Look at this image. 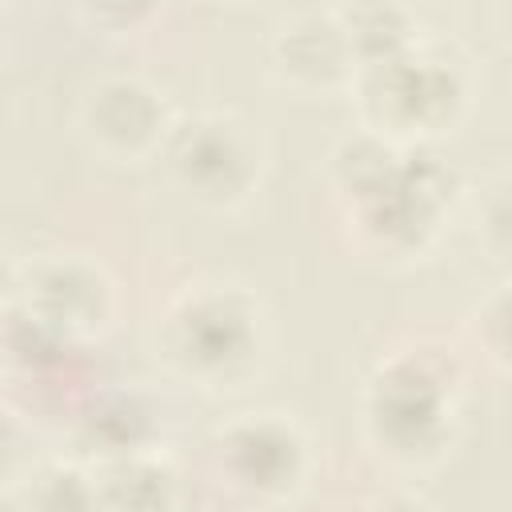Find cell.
I'll return each instance as SVG.
<instances>
[{"instance_id":"cell-15","label":"cell","mask_w":512,"mask_h":512,"mask_svg":"<svg viewBox=\"0 0 512 512\" xmlns=\"http://www.w3.org/2000/svg\"><path fill=\"white\" fill-rule=\"evenodd\" d=\"M464 332L496 372L512 376V276L468 308Z\"/></svg>"},{"instance_id":"cell-10","label":"cell","mask_w":512,"mask_h":512,"mask_svg":"<svg viewBox=\"0 0 512 512\" xmlns=\"http://www.w3.org/2000/svg\"><path fill=\"white\" fill-rule=\"evenodd\" d=\"M72 448L88 464L132 456L164 444V408L152 392L136 384H108L80 396L68 416Z\"/></svg>"},{"instance_id":"cell-11","label":"cell","mask_w":512,"mask_h":512,"mask_svg":"<svg viewBox=\"0 0 512 512\" xmlns=\"http://www.w3.org/2000/svg\"><path fill=\"white\" fill-rule=\"evenodd\" d=\"M96 468V496L100 508H128V512H160L184 504V472L160 448H144L132 456H116Z\"/></svg>"},{"instance_id":"cell-2","label":"cell","mask_w":512,"mask_h":512,"mask_svg":"<svg viewBox=\"0 0 512 512\" xmlns=\"http://www.w3.org/2000/svg\"><path fill=\"white\" fill-rule=\"evenodd\" d=\"M468 368L440 340H408L384 352L360 388V436L368 452L408 476L436 472L460 444Z\"/></svg>"},{"instance_id":"cell-9","label":"cell","mask_w":512,"mask_h":512,"mask_svg":"<svg viewBox=\"0 0 512 512\" xmlns=\"http://www.w3.org/2000/svg\"><path fill=\"white\" fill-rule=\"evenodd\" d=\"M268 68L272 76L300 96H332L348 92L356 76L352 44L332 12H296L276 24L268 40Z\"/></svg>"},{"instance_id":"cell-12","label":"cell","mask_w":512,"mask_h":512,"mask_svg":"<svg viewBox=\"0 0 512 512\" xmlns=\"http://www.w3.org/2000/svg\"><path fill=\"white\" fill-rule=\"evenodd\" d=\"M336 16H340V28L352 44L356 68L400 56L424 40L420 20L404 0H344L336 8Z\"/></svg>"},{"instance_id":"cell-4","label":"cell","mask_w":512,"mask_h":512,"mask_svg":"<svg viewBox=\"0 0 512 512\" xmlns=\"http://www.w3.org/2000/svg\"><path fill=\"white\" fill-rule=\"evenodd\" d=\"M348 96L364 128L400 144H440L468 120L476 76L456 44L424 36L400 56L356 68Z\"/></svg>"},{"instance_id":"cell-16","label":"cell","mask_w":512,"mask_h":512,"mask_svg":"<svg viewBox=\"0 0 512 512\" xmlns=\"http://www.w3.org/2000/svg\"><path fill=\"white\" fill-rule=\"evenodd\" d=\"M80 24L104 40H128L160 20L164 0H72Z\"/></svg>"},{"instance_id":"cell-5","label":"cell","mask_w":512,"mask_h":512,"mask_svg":"<svg viewBox=\"0 0 512 512\" xmlns=\"http://www.w3.org/2000/svg\"><path fill=\"white\" fill-rule=\"evenodd\" d=\"M160 164L172 188L208 212L244 208L268 176V140L260 124L232 108L176 116Z\"/></svg>"},{"instance_id":"cell-3","label":"cell","mask_w":512,"mask_h":512,"mask_svg":"<svg viewBox=\"0 0 512 512\" xmlns=\"http://www.w3.org/2000/svg\"><path fill=\"white\" fill-rule=\"evenodd\" d=\"M272 352L264 300L236 280H192L156 316V356L196 392L236 396L252 388Z\"/></svg>"},{"instance_id":"cell-6","label":"cell","mask_w":512,"mask_h":512,"mask_svg":"<svg viewBox=\"0 0 512 512\" xmlns=\"http://www.w3.org/2000/svg\"><path fill=\"white\" fill-rule=\"evenodd\" d=\"M316 468L312 440L304 424L288 412H236L208 436L212 480L256 508H276L300 500Z\"/></svg>"},{"instance_id":"cell-7","label":"cell","mask_w":512,"mask_h":512,"mask_svg":"<svg viewBox=\"0 0 512 512\" xmlns=\"http://www.w3.org/2000/svg\"><path fill=\"white\" fill-rule=\"evenodd\" d=\"M8 296L20 300L36 320H44L76 348L96 344L116 324L120 308V292L104 260L76 248L36 252L24 264H16Z\"/></svg>"},{"instance_id":"cell-14","label":"cell","mask_w":512,"mask_h":512,"mask_svg":"<svg viewBox=\"0 0 512 512\" xmlns=\"http://www.w3.org/2000/svg\"><path fill=\"white\" fill-rule=\"evenodd\" d=\"M468 228L480 256L512 272V172L492 176L484 188H476L468 204Z\"/></svg>"},{"instance_id":"cell-1","label":"cell","mask_w":512,"mask_h":512,"mask_svg":"<svg viewBox=\"0 0 512 512\" xmlns=\"http://www.w3.org/2000/svg\"><path fill=\"white\" fill-rule=\"evenodd\" d=\"M324 184L348 244L384 264L424 260L464 200L460 172L436 144H400L364 124L328 148Z\"/></svg>"},{"instance_id":"cell-17","label":"cell","mask_w":512,"mask_h":512,"mask_svg":"<svg viewBox=\"0 0 512 512\" xmlns=\"http://www.w3.org/2000/svg\"><path fill=\"white\" fill-rule=\"evenodd\" d=\"M232 4H252V0H232Z\"/></svg>"},{"instance_id":"cell-13","label":"cell","mask_w":512,"mask_h":512,"mask_svg":"<svg viewBox=\"0 0 512 512\" xmlns=\"http://www.w3.org/2000/svg\"><path fill=\"white\" fill-rule=\"evenodd\" d=\"M8 504L16 508H36V512H80V508H100L96 496V468L84 456H48L36 460L20 480H12Z\"/></svg>"},{"instance_id":"cell-8","label":"cell","mask_w":512,"mask_h":512,"mask_svg":"<svg viewBox=\"0 0 512 512\" xmlns=\"http://www.w3.org/2000/svg\"><path fill=\"white\" fill-rule=\"evenodd\" d=\"M176 116L180 112L160 84L136 72H116L84 92L76 108V128L92 156L128 168L160 160Z\"/></svg>"}]
</instances>
